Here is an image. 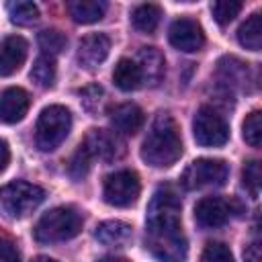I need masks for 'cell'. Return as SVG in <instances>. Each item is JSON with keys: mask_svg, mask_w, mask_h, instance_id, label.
I'll return each mask as SVG.
<instances>
[{"mask_svg": "<svg viewBox=\"0 0 262 262\" xmlns=\"http://www.w3.org/2000/svg\"><path fill=\"white\" fill-rule=\"evenodd\" d=\"M180 196L172 186H160L145 217V244L149 252L162 262H184L188 244L180 223Z\"/></svg>", "mask_w": 262, "mask_h": 262, "instance_id": "obj_1", "label": "cell"}, {"mask_svg": "<svg viewBox=\"0 0 262 262\" xmlns=\"http://www.w3.org/2000/svg\"><path fill=\"white\" fill-rule=\"evenodd\" d=\"M180 156H182V137L178 123L168 113H160L154 119L141 143V158L154 168H168L176 164Z\"/></svg>", "mask_w": 262, "mask_h": 262, "instance_id": "obj_2", "label": "cell"}, {"mask_svg": "<svg viewBox=\"0 0 262 262\" xmlns=\"http://www.w3.org/2000/svg\"><path fill=\"white\" fill-rule=\"evenodd\" d=\"M82 215L74 207H55L37 221L35 239L41 244L72 239L82 231Z\"/></svg>", "mask_w": 262, "mask_h": 262, "instance_id": "obj_3", "label": "cell"}, {"mask_svg": "<svg viewBox=\"0 0 262 262\" xmlns=\"http://www.w3.org/2000/svg\"><path fill=\"white\" fill-rule=\"evenodd\" d=\"M72 129V115L61 104L45 106L35 125V143L41 151H53Z\"/></svg>", "mask_w": 262, "mask_h": 262, "instance_id": "obj_4", "label": "cell"}, {"mask_svg": "<svg viewBox=\"0 0 262 262\" xmlns=\"http://www.w3.org/2000/svg\"><path fill=\"white\" fill-rule=\"evenodd\" d=\"M45 201V190L33 182L14 180L0 188V207L8 217L23 219Z\"/></svg>", "mask_w": 262, "mask_h": 262, "instance_id": "obj_5", "label": "cell"}, {"mask_svg": "<svg viewBox=\"0 0 262 262\" xmlns=\"http://www.w3.org/2000/svg\"><path fill=\"white\" fill-rule=\"evenodd\" d=\"M227 176H229V168L223 160L199 158L184 168V172L180 176V184L186 190L215 188V186H223Z\"/></svg>", "mask_w": 262, "mask_h": 262, "instance_id": "obj_6", "label": "cell"}, {"mask_svg": "<svg viewBox=\"0 0 262 262\" xmlns=\"http://www.w3.org/2000/svg\"><path fill=\"white\" fill-rule=\"evenodd\" d=\"M192 135L203 147H221L229 139V125L215 108L201 106L192 121Z\"/></svg>", "mask_w": 262, "mask_h": 262, "instance_id": "obj_7", "label": "cell"}, {"mask_svg": "<svg viewBox=\"0 0 262 262\" xmlns=\"http://www.w3.org/2000/svg\"><path fill=\"white\" fill-rule=\"evenodd\" d=\"M141 184L133 170H117L104 178L102 196L113 207H131L139 196Z\"/></svg>", "mask_w": 262, "mask_h": 262, "instance_id": "obj_8", "label": "cell"}, {"mask_svg": "<svg viewBox=\"0 0 262 262\" xmlns=\"http://www.w3.org/2000/svg\"><path fill=\"white\" fill-rule=\"evenodd\" d=\"M82 145L92 160L98 158L102 162H115L125 154V143L121 135L108 129H90Z\"/></svg>", "mask_w": 262, "mask_h": 262, "instance_id": "obj_9", "label": "cell"}, {"mask_svg": "<svg viewBox=\"0 0 262 262\" xmlns=\"http://www.w3.org/2000/svg\"><path fill=\"white\" fill-rule=\"evenodd\" d=\"M168 39H170V45L184 51V53H192V51H199L203 45H205V33H203V27L194 20V18H178L170 25V31H168Z\"/></svg>", "mask_w": 262, "mask_h": 262, "instance_id": "obj_10", "label": "cell"}, {"mask_svg": "<svg viewBox=\"0 0 262 262\" xmlns=\"http://www.w3.org/2000/svg\"><path fill=\"white\" fill-rule=\"evenodd\" d=\"M231 215V205L221 196H205L194 207V221L203 229L221 227Z\"/></svg>", "mask_w": 262, "mask_h": 262, "instance_id": "obj_11", "label": "cell"}, {"mask_svg": "<svg viewBox=\"0 0 262 262\" xmlns=\"http://www.w3.org/2000/svg\"><path fill=\"white\" fill-rule=\"evenodd\" d=\"M111 51V39L102 33L86 35L78 45V63L84 70H96Z\"/></svg>", "mask_w": 262, "mask_h": 262, "instance_id": "obj_12", "label": "cell"}, {"mask_svg": "<svg viewBox=\"0 0 262 262\" xmlns=\"http://www.w3.org/2000/svg\"><path fill=\"white\" fill-rule=\"evenodd\" d=\"M29 106H31V98H29L27 90H23L18 86L6 88L0 96V121L8 123V125L18 123L25 119Z\"/></svg>", "mask_w": 262, "mask_h": 262, "instance_id": "obj_13", "label": "cell"}, {"mask_svg": "<svg viewBox=\"0 0 262 262\" xmlns=\"http://www.w3.org/2000/svg\"><path fill=\"white\" fill-rule=\"evenodd\" d=\"M27 41L20 35H10L0 43V76H10L20 70L27 59Z\"/></svg>", "mask_w": 262, "mask_h": 262, "instance_id": "obj_14", "label": "cell"}, {"mask_svg": "<svg viewBox=\"0 0 262 262\" xmlns=\"http://www.w3.org/2000/svg\"><path fill=\"white\" fill-rule=\"evenodd\" d=\"M133 61L139 68L141 84H147V86H158L160 84V80L164 78L166 63H164V55L156 47H141Z\"/></svg>", "mask_w": 262, "mask_h": 262, "instance_id": "obj_15", "label": "cell"}, {"mask_svg": "<svg viewBox=\"0 0 262 262\" xmlns=\"http://www.w3.org/2000/svg\"><path fill=\"white\" fill-rule=\"evenodd\" d=\"M111 125L117 135H135L143 127V111L133 102L119 104L111 111Z\"/></svg>", "mask_w": 262, "mask_h": 262, "instance_id": "obj_16", "label": "cell"}, {"mask_svg": "<svg viewBox=\"0 0 262 262\" xmlns=\"http://www.w3.org/2000/svg\"><path fill=\"white\" fill-rule=\"evenodd\" d=\"M217 76L227 88H246L250 82V68L248 63L239 61L237 57H223L217 63Z\"/></svg>", "mask_w": 262, "mask_h": 262, "instance_id": "obj_17", "label": "cell"}, {"mask_svg": "<svg viewBox=\"0 0 262 262\" xmlns=\"http://www.w3.org/2000/svg\"><path fill=\"white\" fill-rule=\"evenodd\" d=\"M70 16L80 23V25H90L96 23L104 16L106 12V2H98V0H72L66 4Z\"/></svg>", "mask_w": 262, "mask_h": 262, "instance_id": "obj_18", "label": "cell"}, {"mask_svg": "<svg viewBox=\"0 0 262 262\" xmlns=\"http://www.w3.org/2000/svg\"><path fill=\"white\" fill-rule=\"evenodd\" d=\"M94 235L104 246H125L131 239V225L125 221H119V219L102 221L96 227Z\"/></svg>", "mask_w": 262, "mask_h": 262, "instance_id": "obj_19", "label": "cell"}, {"mask_svg": "<svg viewBox=\"0 0 262 262\" xmlns=\"http://www.w3.org/2000/svg\"><path fill=\"white\" fill-rule=\"evenodd\" d=\"M113 82L119 90L123 92H131V90H137L141 86V74H139V68L133 59H119L115 70H113Z\"/></svg>", "mask_w": 262, "mask_h": 262, "instance_id": "obj_20", "label": "cell"}, {"mask_svg": "<svg viewBox=\"0 0 262 262\" xmlns=\"http://www.w3.org/2000/svg\"><path fill=\"white\" fill-rule=\"evenodd\" d=\"M237 41L242 47H246L250 51H260V47H262V16H260V12H254V14H250V18H246V23L237 31Z\"/></svg>", "mask_w": 262, "mask_h": 262, "instance_id": "obj_21", "label": "cell"}, {"mask_svg": "<svg viewBox=\"0 0 262 262\" xmlns=\"http://www.w3.org/2000/svg\"><path fill=\"white\" fill-rule=\"evenodd\" d=\"M160 16H162V8L158 4H141L133 10L131 23L141 33H154L160 23Z\"/></svg>", "mask_w": 262, "mask_h": 262, "instance_id": "obj_22", "label": "cell"}, {"mask_svg": "<svg viewBox=\"0 0 262 262\" xmlns=\"http://www.w3.org/2000/svg\"><path fill=\"white\" fill-rule=\"evenodd\" d=\"M8 10V16L14 25H20V27H29L33 23L39 20V8L29 2V0H16V2H10L6 6Z\"/></svg>", "mask_w": 262, "mask_h": 262, "instance_id": "obj_23", "label": "cell"}, {"mask_svg": "<svg viewBox=\"0 0 262 262\" xmlns=\"http://www.w3.org/2000/svg\"><path fill=\"white\" fill-rule=\"evenodd\" d=\"M31 80L41 86V88H49L55 82V61L51 55H39L31 68Z\"/></svg>", "mask_w": 262, "mask_h": 262, "instance_id": "obj_24", "label": "cell"}, {"mask_svg": "<svg viewBox=\"0 0 262 262\" xmlns=\"http://www.w3.org/2000/svg\"><path fill=\"white\" fill-rule=\"evenodd\" d=\"M37 41H39V47L43 49V55H51V57L61 53L66 49V45H68V39H66V35L59 29H45V31H41Z\"/></svg>", "mask_w": 262, "mask_h": 262, "instance_id": "obj_25", "label": "cell"}, {"mask_svg": "<svg viewBox=\"0 0 262 262\" xmlns=\"http://www.w3.org/2000/svg\"><path fill=\"white\" fill-rule=\"evenodd\" d=\"M242 131H244L242 135H244L248 145L260 147V141H262V113L260 111H252L246 117V121L242 125Z\"/></svg>", "mask_w": 262, "mask_h": 262, "instance_id": "obj_26", "label": "cell"}, {"mask_svg": "<svg viewBox=\"0 0 262 262\" xmlns=\"http://www.w3.org/2000/svg\"><path fill=\"white\" fill-rule=\"evenodd\" d=\"M239 10H242V2L237 0H217L211 4V12L219 25L231 23L239 14Z\"/></svg>", "mask_w": 262, "mask_h": 262, "instance_id": "obj_27", "label": "cell"}, {"mask_svg": "<svg viewBox=\"0 0 262 262\" xmlns=\"http://www.w3.org/2000/svg\"><path fill=\"white\" fill-rule=\"evenodd\" d=\"M242 180H244V186L246 190L258 199L260 194V186H262V172H260V162L258 160H252L244 166V172H242Z\"/></svg>", "mask_w": 262, "mask_h": 262, "instance_id": "obj_28", "label": "cell"}, {"mask_svg": "<svg viewBox=\"0 0 262 262\" xmlns=\"http://www.w3.org/2000/svg\"><path fill=\"white\" fill-rule=\"evenodd\" d=\"M90 162H92L90 154L84 149V145H80V147L76 149V154L72 156L70 164H68V170H70L72 178H76V180L84 178V176L88 174V170H90Z\"/></svg>", "mask_w": 262, "mask_h": 262, "instance_id": "obj_29", "label": "cell"}, {"mask_svg": "<svg viewBox=\"0 0 262 262\" xmlns=\"http://www.w3.org/2000/svg\"><path fill=\"white\" fill-rule=\"evenodd\" d=\"M201 262H233L231 250L221 242H211L205 246Z\"/></svg>", "mask_w": 262, "mask_h": 262, "instance_id": "obj_30", "label": "cell"}, {"mask_svg": "<svg viewBox=\"0 0 262 262\" xmlns=\"http://www.w3.org/2000/svg\"><path fill=\"white\" fill-rule=\"evenodd\" d=\"M0 262H20V254L14 244L8 239H0Z\"/></svg>", "mask_w": 262, "mask_h": 262, "instance_id": "obj_31", "label": "cell"}, {"mask_svg": "<svg viewBox=\"0 0 262 262\" xmlns=\"http://www.w3.org/2000/svg\"><path fill=\"white\" fill-rule=\"evenodd\" d=\"M244 258H246V262H260V260H262L258 242H254V244H250V246L246 248V252H244Z\"/></svg>", "mask_w": 262, "mask_h": 262, "instance_id": "obj_32", "label": "cell"}, {"mask_svg": "<svg viewBox=\"0 0 262 262\" xmlns=\"http://www.w3.org/2000/svg\"><path fill=\"white\" fill-rule=\"evenodd\" d=\"M8 162H10V147H8V143L4 139H0V172L6 170Z\"/></svg>", "mask_w": 262, "mask_h": 262, "instance_id": "obj_33", "label": "cell"}, {"mask_svg": "<svg viewBox=\"0 0 262 262\" xmlns=\"http://www.w3.org/2000/svg\"><path fill=\"white\" fill-rule=\"evenodd\" d=\"M96 262H129V260L117 258V256H104V258H100V260H96Z\"/></svg>", "mask_w": 262, "mask_h": 262, "instance_id": "obj_34", "label": "cell"}, {"mask_svg": "<svg viewBox=\"0 0 262 262\" xmlns=\"http://www.w3.org/2000/svg\"><path fill=\"white\" fill-rule=\"evenodd\" d=\"M33 262H57V260H53V258H49V256H39V258H35Z\"/></svg>", "mask_w": 262, "mask_h": 262, "instance_id": "obj_35", "label": "cell"}]
</instances>
